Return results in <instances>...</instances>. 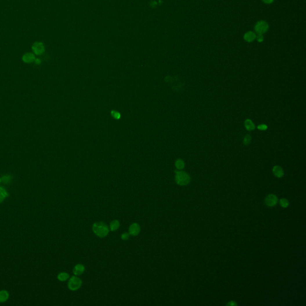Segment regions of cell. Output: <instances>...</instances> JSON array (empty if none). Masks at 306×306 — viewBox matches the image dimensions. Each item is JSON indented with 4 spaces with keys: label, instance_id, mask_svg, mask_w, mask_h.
I'll return each instance as SVG.
<instances>
[{
    "label": "cell",
    "instance_id": "cell-17",
    "mask_svg": "<svg viewBox=\"0 0 306 306\" xmlns=\"http://www.w3.org/2000/svg\"><path fill=\"white\" fill-rule=\"evenodd\" d=\"M175 166H176V167L178 169L181 170L184 167L185 163H184V161L182 160H178L175 162Z\"/></svg>",
    "mask_w": 306,
    "mask_h": 306
},
{
    "label": "cell",
    "instance_id": "cell-2",
    "mask_svg": "<svg viewBox=\"0 0 306 306\" xmlns=\"http://www.w3.org/2000/svg\"><path fill=\"white\" fill-rule=\"evenodd\" d=\"M175 181L180 185H185L189 184L191 178L188 173L183 171H175Z\"/></svg>",
    "mask_w": 306,
    "mask_h": 306
},
{
    "label": "cell",
    "instance_id": "cell-12",
    "mask_svg": "<svg viewBox=\"0 0 306 306\" xmlns=\"http://www.w3.org/2000/svg\"><path fill=\"white\" fill-rule=\"evenodd\" d=\"M256 38L255 34L252 32H248L244 35V39L246 41L252 42Z\"/></svg>",
    "mask_w": 306,
    "mask_h": 306
},
{
    "label": "cell",
    "instance_id": "cell-14",
    "mask_svg": "<svg viewBox=\"0 0 306 306\" xmlns=\"http://www.w3.org/2000/svg\"><path fill=\"white\" fill-rule=\"evenodd\" d=\"M245 126L246 129H247L248 131H252L254 130L255 128V124L249 119H247V120H245Z\"/></svg>",
    "mask_w": 306,
    "mask_h": 306
},
{
    "label": "cell",
    "instance_id": "cell-7",
    "mask_svg": "<svg viewBox=\"0 0 306 306\" xmlns=\"http://www.w3.org/2000/svg\"><path fill=\"white\" fill-rule=\"evenodd\" d=\"M140 230H141V228H140V225L137 223H133L131 224V226L129 227V234L133 236H136L140 234Z\"/></svg>",
    "mask_w": 306,
    "mask_h": 306
},
{
    "label": "cell",
    "instance_id": "cell-20",
    "mask_svg": "<svg viewBox=\"0 0 306 306\" xmlns=\"http://www.w3.org/2000/svg\"><path fill=\"white\" fill-rule=\"evenodd\" d=\"M251 137L250 135H246L245 138H244V140H243V144L245 145H248V144H249V143L251 142Z\"/></svg>",
    "mask_w": 306,
    "mask_h": 306
},
{
    "label": "cell",
    "instance_id": "cell-25",
    "mask_svg": "<svg viewBox=\"0 0 306 306\" xmlns=\"http://www.w3.org/2000/svg\"><path fill=\"white\" fill-rule=\"evenodd\" d=\"M257 39H258V41L259 42H262L263 41V39H264L262 35H258V36L257 37Z\"/></svg>",
    "mask_w": 306,
    "mask_h": 306
},
{
    "label": "cell",
    "instance_id": "cell-11",
    "mask_svg": "<svg viewBox=\"0 0 306 306\" xmlns=\"http://www.w3.org/2000/svg\"><path fill=\"white\" fill-rule=\"evenodd\" d=\"M9 298V294L7 291H0V303H4L7 301Z\"/></svg>",
    "mask_w": 306,
    "mask_h": 306
},
{
    "label": "cell",
    "instance_id": "cell-6",
    "mask_svg": "<svg viewBox=\"0 0 306 306\" xmlns=\"http://www.w3.org/2000/svg\"><path fill=\"white\" fill-rule=\"evenodd\" d=\"M278 201V197L274 194H269L265 197V204L269 206L272 207L277 204Z\"/></svg>",
    "mask_w": 306,
    "mask_h": 306
},
{
    "label": "cell",
    "instance_id": "cell-18",
    "mask_svg": "<svg viewBox=\"0 0 306 306\" xmlns=\"http://www.w3.org/2000/svg\"><path fill=\"white\" fill-rule=\"evenodd\" d=\"M279 203H280V206L285 208H287V207L289 206V201L286 199H282L280 200Z\"/></svg>",
    "mask_w": 306,
    "mask_h": 306
},
{
    "label": "cell",
    "instance_id": "cell-28",
    "mask_svg": "<svg viewBox=\"0 0 306 306\" xmlns=\"http://www.w3.org/2000/svg\"><path fill=\"white\" fill-rule=\"evenodd\" d=\"M1 179L0 178V183H1Z\"/></svg>",
    "mask_w": 306,
    "mask_h": 306
},
{
    "label": "cell",
    "instance_id": "cell-27",
    "mask_svg": "<svg viewBox=\"0 0 306 306\" xmlns=\"http://www.w3.org/2000/svg\"><path fill=\"white\" fill-rule=\"evenodd\" d=\"M262 1H263L264 3H267V4H270V3H271L274 1V0H262Z\"/></svg>",
    "mask_w": 306,
    "mask_h": 306
},
{
    "label": "cell",
    "instance_id": "cell-26",
    "mask_svg": "<svg viewBox=\"0 0 306 306\" xmlns=\"http://www.w3.org/2000/svg\"><path fill=\"white\" fill-rule=\"evenodd\" d=\"M35 62L36 64H37V65H39V64H41V60H40V59H35Z\"/></svg>",
    "mask_w": 306,
    "mask_h": 306
},
{
    "label": "cell",
    "instance_id": "cell-23",
    "mask_svg": "<svg viewBox=\"0 0 306 306\" xmlns=\"http://www.w3.org/2000/svg\"><path fill=\"white\" fill-rule=\"evenodd\" d=\"M258 129L260 131H265L266 129H267V126H266L265 124H260L259 125L258 127H257Z\"/></svg>",
    "mask_w": 306,
    "mask_h": 306
},
{
    "label": "cell",
    "instance_id": "cell-1",
    "mask_svg": "<svg viewBox=\"0 0 306 306\" xmlns=\"http://www.w3.org/2000/svg\"><path fill=\"white\" fill-rule=\"evenodd\" d=\"M93 231L97 236L104 238L109 233V228L102 222H96L93 225Z\"/></svg>",
    "mask_w": 306,
    "mask_h": 306
},
{
    "label": "cell",
    "instance_id": "cell-24",
    "mask_svg": "<svg viewBox=\"0 0 306 306\" xmlns=\"http://www.w3.org/2000/svg\"><path fill=\"white\" fill-rule=\"evenodd\" d=\"M238 305V304H237V303H235L233 301H231L228 304H227V305H230V306H234V305Z\"/></svg>",
    "mask_w": 306,
    "mask_h": 306
},
{
    "label": "cell",
    "instance_id": "cell-15",
    "mask_svg": "<svg viewBox=\"0 0 306 306\" xmlns=\"http://www.w3.org/2000/svg\"><path fill=\"white\" fill-rule=\"evenodd\" d=\"M120 227V222L117 220H114L113 221L110 225V230L113 231L117 230Z\"/></svg>",
    "mask_w": 306,
    "mask_h": 306
},
{
    "label": "cell",
    "instance_id": "cell-3",
    "mask_svg": "<svg viewBox=\"0 0 306 306\" xmlns=\"http://www.w3.org/2000/svg\"><path fill=\"white\" fill-rule=\"evenodd\" d=\"M82 285V280L77 277V276H73L70 279L68 282V288L71 291H76L81 287Z\"/></svg>",
    "mask_w": 306,
    "mask_h": 306
},
{
    "label": "cell",
    "instance_id": "cell-13",
    "mask_svg": "<svg viewBox=\"0 0 306 306\" xmlns=\"http://www.w3.org/2000/svg\"><path fill=\"white\" fill-rule=\"evenodd\" d=\"M7 190L2 187H0V203H2L8 197Z\"/></svg>",
    "mask_w": 306,
    "mask_h": 306
},
{
    "label": "cell",
    "instance_id": "cell-22",
    "mask_svg": "<svg viewBox=\"0 0 306 306\" xmlns=\"http://www.w3.org/2000/svg\"><path fill=\"white\" fill-rule=\"evenodd\" d=\"M112 115L115 118V119H119L121 117L120 114L116 111H112Z\"/></svg>",
    "mask_w": 306,
    "mask_h": 306
},
{
    "label": "cell",
    "instance_id": "cell-19",
    "mask_svg": "<svg viewBox=\"0 0 306 306\" xmlns=\"http://www.w3.org/2000/svg\"><path fill=\"white\" fill-rule=\"evenodd\" d=\"M12 180V178L9 175H5L3 176L1 178V181H3L4 184H8Z\"/></svg>",
    "mask_w": 306,
    "mask_h": 306
},
{
    "label": "cell",
    "instance_id": "cell-10",
    "mask_svg": "<svg viewBox=\"0 0 306 306\" xmlns=\"http://www.w3.org/2000/svg\"><path fill=\"white\" fill-rule=\"evenodd\" d=\"M273 172L274 175L278 178H281L283 176L284 172L282 167L279 166H275L273 169Z\"/></svg>",
    "mask_w": 306,
    "mask_h": 306
},
{
    "label": "cell",
    "instance_id": "cell-5",
    "mask_svg": "<svg viewBox=\"0 0 306 306\" xmlns=\"http://www.w3.org/2000/svg\"><path fill=\"white\" fill-rule=\"evenodd\" d=\"M32 51L36 55H41L45 52L44 45L41 42H35L32 46Z\"/></svg>",
    "mask_w": 306,
    "mask_h": 306
},
{
    "label": "cell",
    "instance_id": "cell-21",
    "mask_svg": "<svg viewBox=\"0 0 306 306\" xmlns=\"http://www.w3.org/2000/svg\"><path fill=\"white\" fill-rule=\"evenodd\" d=\"M129 233H124L123 234H122L121 238H122V239L123 240H127L129 239Z\"/></svg>",
    "mask_w": 306,
    "mask_h": 306
},
{
    "label": "cell",
    "instance_id": "cell-16",
    "mask_svg": "<svg viewBox=\"0 0 306 306\" xmlns=\"http://www.w3.org/2000/svg\"><path fill=\"white\" fill-rule=\"evenodd\" d=\"M69 277H70V276H69V274L68 273H65V272L61 273H59L57 275L58 280L61 281V282L66 281L67 279H69Z\"/></svg>",
    "mask_w": 306,
    "mask_h": 306
},
{
    "label": "cell",
    "instance_id": "cell-8",
    "mask_svg": "<svg viewBox=\"0 0 306 306\" xmlns=\"http://www.w3.org/2000/svg\"><path fill=\"white\" fill-rule=\"evenodd\" d=\"M35 55L32 53H26L22 56V60L25 63H32L35 61Z\"/></svg>",
    "mask_w": 306,
    "mask_h": 306
},
{
    "label": "cell",
    "instance_id": "cell-4",
    "mask_svg": "<svg viewBox=\"0 0 306 306\" xmlns=\"http://www.w3.org/2000/svg\"><path fill=\"white\" fill-rule=\"evenodd\" d=\"M269 29V25L264 21H260L256 24L255 30L258 35H262Z\"/></svg>",
    "mask_w": 306,
    "mask_h": 306
},
{
    "label": "cell",
    "instance_id": "cell-9",
    "mask_svg": "<svg viewBox=\"0 0 306 306\" xmlns=\"http://www.w3.org/2000/svg\"><path fill=\"white\" fill-rule=\"evenodd\" d=\"M84 270H85L84 266L83 264H77L74 267V270H73V273L75 275L79 276V275H81L82 274H83V273L84 271Z\"/></svg>",
    "mask_w": 306,
    "mask_h": 306
}]
</instances>
